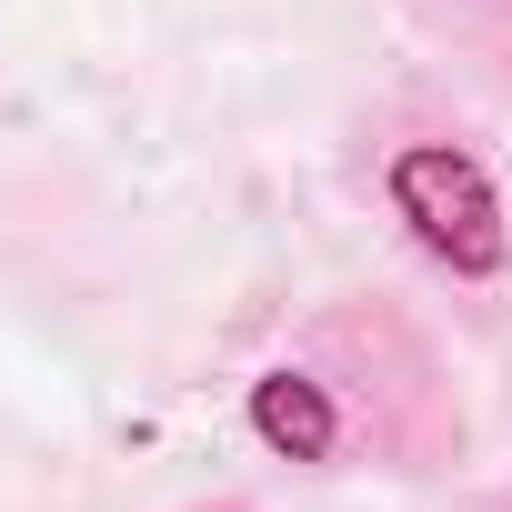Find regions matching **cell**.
<instances>
[{"instance_id": "2", "label": "cell", "mask_w": 512, "mask_h": 512, "mask_svg": "<svg viewBox=\"0 0 512 512\" xmlns=\"http://www.w3.org/2000/svg\"><path fill=\"white\" fill-rule=\"evenodd\" d=\"M251 432H262L282 462H332L342 412H332V392L312 372H262V382H251Z\"/></svg>"}, {"instance_id": "1", "label": "cell", "mask_w": 512, "mask_h": 512, "mask_svg": "<svg viewBox=\"0 0 512 512\" xmlns=\"http://www.w3.org/2000/svg\"><path fill=\"white\" fill-rule=\"evenodd\" d=\"M392 211L412 221V241L432 251V262H452L462 282H492L502 272V201H492V171L452 141H412L392 161Z\"/></svg>"}]
</instances>
